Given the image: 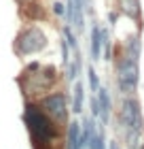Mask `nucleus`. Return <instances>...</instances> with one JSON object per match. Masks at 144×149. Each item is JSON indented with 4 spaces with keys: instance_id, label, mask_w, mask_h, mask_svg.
Here are the masks:
<instances>
[{
    "instance_id": "obj_17",
    "label": "nucleus",
    "mask_w": 144,
    "mask_h": 149,
    "mask_svg": "<svg viewBox=\"0 0 144 149\" xmlns=\"http://www.w3.org/2000/svg\"><path fill=\"white\" fill-rule=\"evenodd\" d=\"M142 141V132H125V143L127 149H138Z\"/></svg>"
},
{
    "instance_id": "obj_19",
    "label": "nucleus",
    "mask_w": 144,
    "mask_h": 149,
    "mask_svg": "<svg viewBox=\"0 0 144 149\" xmlns=\"http://www.w3.org/2000/svg\"><path fill=\"white\" fill-rule=\"evenodd\" d=\"M59 45H61V62L68 66L70 64V47H68L66 40H59Z\"/></svg>"
},
{
    "instance_id": "obj_4",
    "label": "nucleus",
    "mask_w": 144,
    "mask_h": 149,
    "mask_svg": "<svg viewBox=\"0 0 144 149\" xmlns=\"http://www.w3.org/2000/svg\"><path fill=\"white\" fill-rule=\"evenodd\" d=\"M47 47V34L36 26L21 30L15 38V53L17 56H32Z\"/></svg>"
},
{
    "instance_id": "obj_13",
    "label": "nucleus",
    "mask_w": 144,
    "mask_h": 149,
    "mask_svg": "<svg viewBox=\"0 0 144 149\" xmlns=\"http://www.w3.org/2000/svg\"><path fill=\"white\" fill-rule=\"evenodd\" d=\"M83 98H85V87L83 83H74V94H72V111L74 113H81L83 111Z\"/></svg>"
},
{
    "instance_id": "obj_22",
    "label": "nucleus",
    "mask_w": 144,
    "mask_h": 149,
    "mask_svg": "<svg viewBox=\"0 0 144 149\" xmlns=\"http://www.w3.org/2000/svg\"><path fill=\"white\" fill-rule=\"evenodd\" d=\"M108 149H121V147H119L116 141H110V143H108Z\"/></svg>"
},
{
    "instance_id": "obj_9",
    "label": "nucleus",
    "mask_w": 144,
    "mask_h": 149,
    "mask_svg": "<svg viewBox=\"0 0 144 149\" xmlns=\"http://www.w3.org/2000/svg\"><path fill=\"white\" fill-rule=\"evenodd\" d=\"M98 100H100V119L104 126H108V119H110V113H112V100H110V94H108V87L98 90Z\"/></svg>"
},
{
    "instance_id": "obj_24",
    "label": "nucleus",
    "mask_w": 144,
    "mask_h": 149,
    "mask_svg": "<svg viewBox=\"0 0 144 149\" xmlns=\"http://www.w3.org/2000/svg\"><path fill=\"white\" fill-rule=\"evenodd\" d=\"M140 149H144V145H142V147H140Z\"/></svg>"
},
{
    "instance_id": "obj_7",
    "label": "nucleus",
    "mask_w": 144,
    "mask_h": 149,
    "mask_svg": "<svg viewBox=\"0 0 144 149\" xmlns=\"http://www.w3.org/2000/svg\"><path fill=\"white\" fill-rule=\"evenodd\" d=\"M83 4H81V0H68L66 2V19H68V24L74 26L79 32H83L85 30V17H83Z\"/></svg>"
},
{
    "instance_id": "obj_16",
    "label": "nucleus",
    "mask_w": 144,
    "mask_h": 149,
    "mask_svg": "<svg viewBox=\"0 0 144 149\" xmlns=\"http://www.w3.org/2000/svg\"><path fill=\"white\" fill-rule=\"evenodd\" d=\"M87 83H89V90H91V92H98L100 90V79H98V72H95L93 64L87 66Z\"/></svg>"
},
{
    "instance_id": "obj_1",
    "label": "nucleus",
    "mask_w": 144,
    "mask_h": 149,
    "mask_svg": "<svg viewBox=\"0 0 144 149\" xmlns=\"http://www.w3.org/2000/svg\"><path fill=\"white\" fill-rule=\"evenodd\" d=\"M23 121L28 126L30 139L34 147H49L53 141L57 139V124L53 121L49 115L45 113V109H40L34 102H25L23 107Z\"/></svg>"
},
{
    "instance_id": "obj_14",
    "label": "nucleus",
    "mask_w": 144,
    "mask_h": 149,
    "mask_svg": "<svg viewBox=\"0 0 144 149\" xmlns=\"http://www.w3.org/2000/svg\"><path fill=\"white\" fill-rule=\"evenodd\" d=\"M79 72H81V51L76 49V51H74V62L68 64V74H66L68 81H74L79 77Z\"/></svg>"
},
{
    "instance_id": "obj_11",
    "label": "nucleus",
    "mask_w": 144,
    "mask_h": 149,
    "mask_svg": "<svg viewBox=\"0 0 144 149\" xmlns=\"http://www.w3.org/2000/svg\"><path fill=\"white\" fill-rule=\"evenodd\" d=\"M89 49H91V60H100V56H102V28L100 26H93V30H91Z\"/></svg>"
},
{
    "instance_id": "obj_21",
    "label": "nucleus",
    "mask_w": 144,
    "mask_h": 149,
    "mask_svg": "<svg viewBox=\"0 0 144 149\" xmlns=\"http://www.w3.org/2000/svg\"><path fill=\"white\" fill-rule=\"evenodd\" d=\"M53 13H55V15H64V13H66V6L61 4V2H53Z\"/></svg>"
},
{
    "instance_id": "obj_18",
    "label": "nucleus",
    "mask_w": 144,
    "mask_h": 149,
    "mask_svg": "<svg viewBox=\"0 0 144 149\" xmlns=\"http://www.w3.org/2000/svg\"><path fill=\"white\" fill-rule=\"evenodd\" d=\"M64 40L68 43V47H70L72 51L79 49V40H76V36H74V32H72L70 26H66V28H64Z\"/></svg>"
},
{
    "instance_id": "obj_23",
    "label": "nucleus",
    "mask_w": 144,
    "mask_h": 149,
    "mask_svg": "<svg viewBox=\"0 0 144 149\" xmlns=\"http://www.w3.org/2000/svg\"><path fill=\"white\" fill-rule=\"evenodd\" d=\"M17 2H19V4H21V6H23L25 2H30V0H17Z\"/></svg>"
},
{
    "instance_id": "obj_12",
    "label": "nucleus",
    "mask_w": 144,
    "mask_h": 149,
    "mask_svg": "<svg viewBox=\"0 0 144 149\" xmlns=\"http://www.w3.org/2000/svg\"><path fill=\"white\" fill-rule=\"evenodd\" d=\"M140 53H142V40L138 34H134V36H129L125 40V56H129L132 60H136L138 62L140 60Z\"/></svg>"
},
{
    "instance_id": "obj_20",
    "label": "nucleus",
    "mask_w": 144,
    "mask_h": 149,
    "mask_svg": "<svg viewBox=\"0 0 144 149\" xmlns=\"http://www.w3.org/2000/svg\"><path fill=\"white\" fill-rule=\"evenodd\" d=\"M89 104H91V117H100V100L98 96H91V100H89Z\"/></svg>"
},
{
    "instance_id": "obj_8",
    "label": "nucleus",
    "mask_w": 144,
    "mask_h": 149,
    "mask_svg": "<svg viewBox=\"0 0 144 149\" xmlns=\"http://www.w3.org/2000/svg\"><path fill=\"white\" fill-rule=\"evenodd\" d=\"M116 6H119L121 15L129 17L132 22L138 24V28H142V6H140V0H116Z\"/></svg>"
},
{
    "instance_id": "obj_5",
    "label": "nucleus",
    "mask_w": 144,
    "mask_h": 149,
    "mask_svg": "<svg viewBox=\"0 0 144 149\" xmlns=\"http://www.w3.org/2000/svg\"><path fill=\"white\" fill-rule=\"evenodd\" d=\"M121 124L125 128V132H142L144 128V117L140 102L136 98H123L121 104Z\"/></svg>"
},
{
    "instance_id": "obj_10",
    "label": "nucleus",
    "mask_w": 144,
    "mask_h": 149,
    "mask_svg": "<svg viewBox=\"0 0 144 149\" xmlns=\"http://www.w3.org/2000/svg\"><path fill=\"white\" fill-rule=\"evenodd\" d=\"M23 15L32 19V22H38V19H45L47 17V13L43 9V4L36 2V0H30V2H25L23 4Z\"/></svg>"
},
{
    "instance_id": "obj_3",
    "label": "nucleus",
    "mask_w": 144,
    "mask_h": 149,
    "mask_svg": "<svg viewBox=\"0 0 144 149\" xmlns=\"http://www.w3.org/2000/svg\"><path fill=\"white\" fill-rule=\"evenodd\" d=\"M138 81H140L138 62L132 60L129 56H121L119 60H116V85H119V92L136 94Z\"/></svg>"
},
{
    "instance_id": "obj_15",
    "label": "nucleus",
    "mask_w": 144,
    "mask_h": 149,
    "mask_svg": "<svg viewBox=\"0 0 144 149\" xmlns=\"http://www.w3.org/2000/svg\"><path fill=\"white\" fill-rule=\"evenodd\" d=\"M87 149H106V139H104V130H98L89 139V145Z\"/></svg>"
},
{
    "instance_id": "obj_2",
    "label": "nucleus",
    "mask_w": 144,
    "mask_h": 149,
    "mask_svg": "<svg viewBox=\"0 0 144 149\" xmlns=\"http://www.w3.org/2000/svg\"><path fill=\"white\" fill-rule=\"evenodd\" d=\"M57 81V70L55 66H40L38 62H32L23 72L21 81V94L32 96V94H43L51 90Z\"/></svg>"
},
{
    "instance_id": "obj_6",
    "label": "nucleus",
    "mask_w": 144,
    "mask_h": 149,
    "mask_svg": "<svg viewBox=\"0 0 144 149\" xmlns=\"http://www.w3.org/2000/svg\"><path fill=\"white\" fill-rule=\"evenodd\" d=\"M40 107L45 109V113L55 121V124H68V104H66V94L55 92L43 98Z\"/></svg>"
}]
</instances>
